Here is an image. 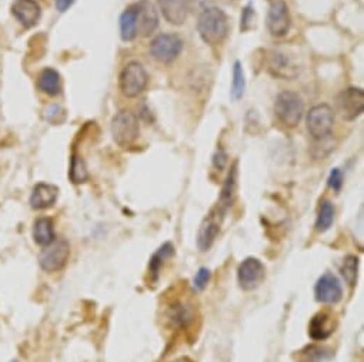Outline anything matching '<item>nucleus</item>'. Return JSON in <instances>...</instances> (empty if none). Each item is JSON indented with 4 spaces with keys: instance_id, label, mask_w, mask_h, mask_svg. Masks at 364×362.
Instances as JSON below:
<instances>
[{
    "instance_id": "obj_1",
    "label": "nucleus",
    "mask_w": 364,
    "mask_h": 362,
    "mask_svg": "<svg viewBox=\"0 0 364 362\" xmlns=\"http://www.w3.org/2000/svg\"><path fill=\"white\" fill-rule=\"evenodd\" d=\"M197 32L202 40L210 46L220 45L229 33V19L219 8H207L197 20Z\"/></svg>"
},
{
    "instance_id": "obj_2",
    "label": "nucleus",
    "mask_w": 364,
    "mask_h": 362,
    "mask_svg": "<svg viewBox=\"0 0 364 362\" xmlns=\"http://www.w3.org/2000/svg\"><path fill=\"white\" fill-rule=\"evenodd\" d=\"M140 127L139 120L130 110L119 111L112 120V136L113 140L121 147L129 148L139 139Z\"/></svg>"
},
{
    "instance_id": "obj_3",
    "label": "nucleus",
    "mask_w": 364,
    "mask_h": 362,
    "mask_svg": "<svg viewBox=\"0 0 364 362\" xmlns=\"http://www.w3.org/2000/svg\"><path fill=\"white\" fill-rule=\"evenodd\" d=\"M305 113V104H303L301 97L294 92H282L275 103V114L279 122L289 127L294 129Z\"/></svg>"
},
{
    "instance_id": "obj_4",
    "label": "nucleus",
    "mask_w": 364,
    "mask_h": 362,
    "mask_svg": "<svg viewBox=\"0 0 364 362\" xmlns=\"http://www.w3.org/2000/svg\"><path fill=\"white\" fill-rule=\"evenodd\" d=\"M70 257V244L66 239H54L39 254V265L46 273H57L62 269Z\"/></svg>"
},
{
    "instance_id": "obj_5",
    "label": "nucleus",
    "mask_w": 364,
    "mask_h": 362,
    "mask_svg": "<svg viewBox=\"0 0 364 362\" xmlns=\"http://www.w3.org/2000/svg\"><path fill=\"white\" fill-rule=\"evenodd\" d=\"M333 125H335V113L328 104H317L308 113L306 126L313 140L331 136Z\"/></svg>"
},
{
    "instance_id": "obj_6",
    "label": "nucleus",
    "mask_w": 364,
    "mask_h": 362,
    "mask_svg": "<svg viewBox=\"0 0 364 362\" xmlns=\"http://www.w3.org/2000/svg\"><path fill=\"white\" fill-rule=\"evenodd\" d=\"M147 73L139 62H130L120 73L119 87L126 97H137L147 86Z\"/></svg>"
},
{
    "instance_id": "obj_7",
    "label": "nucleus",
    "mask_w": 364,
    "mask_h": 362,
    "mask_svg": "<svg viewBox=\"0 0 364 362\" xmlns=\"http://www.w3.org/2000/svg\"><path fill=\"white\" fill-rule=\"evenodd\" d=\"M225 213L226 211L223 208L216 205L200 224L197 233V247L200 251H207L215 244V241L220 233Z\"/></svg>"
},
{
    "instance_id": "obj_8",
    "label": "nucleus",
    "mask_w": 364,
    "mask_h": 362,
    "mask_svg": "<svg viewBox=\"0 0 364 362\" xmlns=\"http://www.w3.org/2000/svg\"><path fill=\"white\" fill-rule=\"evenodd\" d=\"M267 70L279 79L293 80L300 74V65L285 50L275 49L267 56Z\"/></svg>"
},
{
    "instance_id": "obj_9",
    "label": "nucleus",
    "mask_w": 364,
    "mask_h": 362,
    "mask_svg": "<svg viewBox=\"0 0 364 362\" xmlns=\"http://www.w3.org/2000/svg\"><path fill=\"white\" fill-rule=\"evenodd\" d=\"M183 49V42L177 35L162 33L150 45V53L160 63H172Z\"/></svg>"
},
{
    "instance_id": "obj_10",
    "label": "nucleus",
    "mask_w": 364,
    "mask_h": 362,
    "mask_svg": "<svg viewBox=\"0 0 364 362\" xmlns=\"http://www.w3.org/2000/svg\"><path fill=\"white\" fill-rule=\"evenodd\" d=\"M290 12L283 0H273L268 6L266 24L268 32L275 38H283L290 30Z\"/></svg>"
},
{
    "instance_id": "obj_11",
    "label": "nucleus",
    "mask_w": 364,
    "mask_h": 362,
    "mask_svg": "<svg viewBox=\"0 0 364 362\" xmlns=\"http://www.w3.org/2000/svg\"><path fill=\"white\" fill-rule=\"evenodd\" d=\"M263 280L264 265L259 258L249 257L245 261H241V264L237 268V281L243 290L252 291L257 288Z\"/></svg>"
},
{
    "instance_id": "obj_12",
    "label": "nucleus",
    "mask_w": 364,
    "mask_h": 362,
    "mask_svg": "<svg viewBox=\"0 0 364 362\" xmlns=\"http://www.w3.org/2000/svg\"><path fill=\"white\" fill-rule=\"evenodd\" d=\"M166 320L177 328H188L196 318V311L188 299H170L166 307Z\"/></svg>"
},
{
    "instance_id": "obj_13",
    "label": "nucleus",
    "mask_w": 364,
    "mask_h": 362,
    "mask_svg": "<svg viewBox=\"0 0 364 362\" xmlns=\"http://www.w3.org/2000/svg\"><path fill=\"white\" fill-rule=\"evenodd\" d=\"M338 106L344 120L357 118L364 110V92L361 88L350 87L343 90L338 97Z\"/></svg>"
},
{
    "instance_id": "obj_14",
    "label": "nucleus",
    "mask_w": 364,
    "mask_h": 362,
    "mask_svg": "<svg viewBox=\"0 0 364 362\" xmlns=\"http://www.w3.org/2000/svg\"><path fill=\"white\" fill-rule=\"evenodd\" d=\"M314 295L321 304H338L343 297V288L339 278L331 273L323 274L316 283Z\"/></svg>"
},
{
    "instance_id": "obj_15",
    "label": "nucleus",
    "mask_w": 364,
    "mask_h": 362,
    "mask_svg": "<svg viewBox=\"0 0 364 362\" xmlns=\"http://www.w3.org/2000/svg\"><path fill=\"white\" fill-rule=\"evenodd\" d=\"M137 5V19H136V29L137 36L147 38L155 32L159 26V15L149 0H140Z\"/></svg>"
},
{
    "instance_id": "obj_16",
    "label": "nucleus",
    "mask_w": 364,
    "mask_h": 362,
    "mask_svg": "<svg viewBox=\"0 0 364 362\" xmlns=\"http://www.w3.org/2000/svg\"><path fill=\"white\" fill-rule=\"evenodd\" d=\"M12 15L23 27L30 29L39 23L42 9L36 0H15L12 5Z\"/></svg>"
},
{
    "instance_id": "obj_17",
    "label": "nucleus",
    "mask_w": 364,
    "mask_h": 362,
    "mask_svg": "<svg viewBox=\"0 0 364 362\" xmlns=\"http://www.w3.org/2000/svg\"><path fill=\"white\" fill-rule=\"evenodd\" d=\"M336 328V318L330 311H320L317 313L309 325V336L314 341L327 340Z\"/></svg>"
},
{
    "instance_id": "obj_18",
    "label": "nucleus",
    "mask_w": 364,
    "mask_h": 362,
    "mask_svg": "<svg viewBox=\"0 0 364 362\" xmlns=\"http://www.w3.org/2000/svg\"><path fill=\"white\" fill-rule=\"evenodd\" d=\"M158 5L170 24L180 26L188 19L189 0H158Z\"/></svg>"
},
{
    "instance_id": "obj_19",
    "label": "nucleus",
    "mask_w": 364,
    "mask_h": 362,
    "mask_svg": "<svg viewBox=\"0 0 364 362\" xmlns=\"http://www.w3.org/2000/svg\"><path fill=\"white\" fill-rule=\"evenodd\" d=\"M59 197V189L49 183H39L30 196V205L35 210H46L52 207Z\"/></svg>"
},
{
    "instance_id": "obj_20",
    "label": "nucleus",
    "mask_w": 364,
    "mask_h": 362,
    "mask_svg": "<svg viewBox=\"0 0 364 362\" xmlns=\"http://www.w3.org/2000/svg\"><path fill=\"white\" fill-rule=\"evenodd\" d=\"M38 87L47 96H57L62 92V79L54 69H43L38 76Z\"/></svg>"
},
{
    "instance_id": "obj_21",
    "label": "nucleus",
    "mask_w": 364,
    "mask_h": 362,
    "mask_svg": "<svg viewBox=\"0 0 364 362\" xmlns=\"http://www.w3.org/2000/svg\"><path fill=\"white\" fill-rule=\"evenodd\" d=\"M137 19V5H130L120 16V36L125 42H132L137 38L136 29Z\"/></svg>"
},
{
    "instance_id": "obj_22",
    "label": "nucleus",
    "mask_w": 364,
    "mask_h": 362,
    "mask_svg": "<svg viewBox=\"0 0 364 362\" xmlns=\"http://www.w3.org/2000/svg\"><path fill=\"white\" fill-rule=\"evenodd\" d=\"M174 255V247L170 243L163 244L155 254L150 258L149 262V276H150V283H156L160 274V269L165 265L167 260H170Z\"/></svg>"
},
{
    "instance_id": "obj_23",
    "label": "nucleus",
    "mask_w": 364,
    "mask_h": 362,
    "mask_svg": "<svg viewBox=\"0 0 364 362\" xmlns=\"http://www.w3.org/2000/svg\"><path fill=\"white\" fill-rule=\"evenodd\" d=\"M35 243L39 246H49L56 239L54 234V226L53 221L47 217H40L35 221L33 224V231H32Z\"/></svg>"
},
{
    "instance_id": "obj_24",
    "label": "nucleus",
    "mask_w": 364,
    "mask_h": 362,
    "mask_svg": "<svg viewBox=\"0 0 364 362\" xmlns=\"http://www.w3.org/2000/svg\"><path fill=\"white\" fill-rule=\"evenodd\" d=\"M236 189H237V163H234L227 174V178L223 184L222 189V194L219 198L218 205L220 208H223L225 211L232 205V203L234 201L236 197Z\"/></svg>"
},
{
    "instance_id": "obj_25",
    "label": "nucleus",
    "mask_w": 364,
    "mask_h": 362,
    "mask_svg": "<svg viewBox=\"0 0 364 362\" xmlns=\"http://www.w3.org/2000/svg\"><path fill=\"white\" fill-rule=\"evenodd\" d=\"M333 354L328 348L320 345H308L297 354V362H330Z\"/></svg>"
},
{
    "instance_id": "obj_26",
    "label": "nucleus",
    "mask_w": 364,
    "mask_h": 362,
    "mask_svg": "<svg viewBox=\"0 0 364 362\" xmlns=\"http://www.w3.org/2000/svg\"><path fill=\"white\" fill-rule=\"evenodd\" d=\"M333 221H335V205L331 204V201L324 200L321 201L319 208V214L316 219V230L319 233H326L331 227Z\"/></svg>"
},
{
    "instance_id": "obj_27",
    "label": "nucleus",
    "mask_w": 364,
    "mask_h": 362,
    "mask_svg": "<svg viewBox=\"0 0 364 362\" xmlns=\"http://www.w3.org/2000/svg\"><path fill=\"white\" fill-rule=\"evenodd\" d=\"M246 90V79L245 72H243V66L240 62L234 63L233 68V83H232V96L234 100H238L245 95Z\"/></svg>"
},
{
    "instance_id": "obj_28",
    "label": "nucleus",
    "mask_w": 364,
    "mask_h": 362,
    "mask_svg": "<svg viewBox=\"0 0 364 362\" xmlns=\"http://www.w3.org/2000/svg\"><path fill=\"white\" fill-rule=\"evenodd\" d=\"M69 177L72 180V183H75V184L86 183L87 178H89V171H87V167H86L84 162L79 156H76V155L72 156Z\"/></svg>"
},
{
    "instance_id": "obj_29",
    "label": "nucleus",
    "mask_w": 364,
    "mask_h": 362,
    "mask_svg": "<svg viewBox=\"0 0 364 362\" xmlns=\"http://www.w3.org/2000/svg\"><path fill=\"white\" fill-rule=\"evenodd\" d=\"M357 271H358V258L354 255L346 257L342 265V274L350 287H353L357 281Z\"/></svg>"
},
{
    "instance_id": "obj_30",
    "label": "nucleus",
    "mask_w": 364,
    "mask_h": 362,
    "mask_svg": "<svg viewBox=\"0 0 364 362\" xmlns=\"http://www.w3.org/2000/svg\"><path fill=\"white\" fill-rule=\"evenodd\" d=\"M210 269L208 268H200L199 271H197V274H196V277H195V280H193V287H195V290L196 291H203L206 287H207V284H208V281H210Z\"/></svg>"
},
{
    "instance_id": "obj_31",
    "label": "nucleus",
    "mask_w": 364,
    "mask_h": 362,
    "mask_svg": "<svg viewBox=\"0 0 364 362\" xmlns=\"http://www.w3.org/2000/svg\"><path fill=\"white\" fill-rule=\"evenodd\" d=\"M328 186L335 190L339 191L343 186V174L339 168H333L330 175H328Z\"/></svg>"
},
{
    "instance_id": "obj_32",
    "label": "nucleus",
    "mask_w": 364,
    "mask_h": 362,
    "mask_svg": "<svg viewBox=\"0 0 364 362\" xmlns=\"http://www.w3.org/2000/svg\"><path fill=\"white\" fill-rule=\"evenodd\" d=\"M253 17H255V12L250 6L245 8V10H243V16H241V30H249L250 26H252V22H253Z\"/></svg>"
},
{
    "instance_id": "obj_33",
    "label": "nucleus",
    "mask_w": 364,
    "mask_h": 362,
    "mask_svg": "<svg viewBox=\"0 0 364 362\" xmlns=\"http://www.w3.org/2000/svg\"><path fill=\"white\" fill-rule=\"evenodd\" d=\"M213 164L218 170H223L227 164V155L223 152V150H219V152L215 155L213 157Z\"/></svg>"
},
{
    "instance_id": "obj_34",
    "label": "nucleus",
    "mask_w": 364,
    "mask_h": 362,
    "mask_svg": "<svg viewBox=\"0 0 364 362\" xmlns=\"http://www.w3.org/2000/svg\"><path fill=\"white\" fill-rule=\"evenodd\" d=\"M76 2V0H56V9L59 10V12H66L73 3Z\"/></svg>"
}]
</instances>
